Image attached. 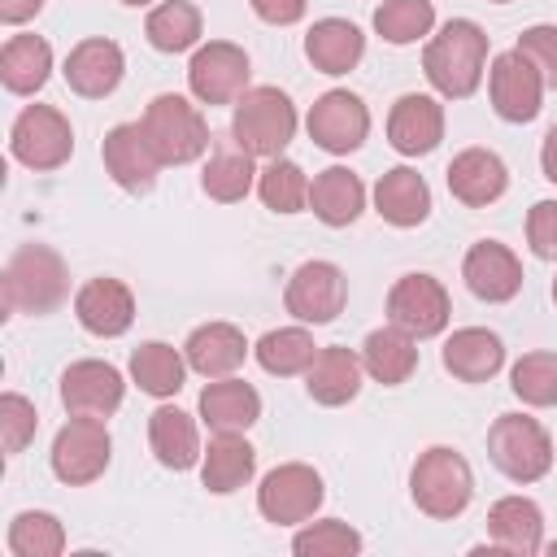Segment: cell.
<instances>
[{
	"instance_id": "cell-1",
	"label": "cell",
	"mask_w": 557,
	"mask_h": 557,
	"mask_svg": "<svg viewBox=\"0 0 557 557\" xmlns=\"http://www.w3.org/2000/svg\"><path fill=\"white\" fill-rule=\"evenodd\" d=\"M487 65V30L470 17H453L440 26V35L426 39L422 74L444 100H466L479 91Z\"/></svg>"
},
{
	"instance_id": "cell-2",
	"label": "cell",
	"mask_w": 557,
	"mask_h": 557,
	"mask_svg": "<svg viewBox=\"0 0 557 557\" xmlns=\"http://www.w3.org/2000/svg\"><path fill=\"white\" fill-rule=\"evenodd\" d=\"M70 296V270L57 248L48 244H22L4 261V305L9 313H30L44 318L61 309Z\"/></svg>"
},
{
	"instance_id": "cell-3",
	"label": "cell",
	"mask_w": 557,
	"mask_h": 557,
	"mask_svg": "<svg viewBox=\"0 0 557 557\" xmlns=\"http://www.w3.org/2000/svg\"><path fill=\"white\" fill-rule=\"evenodd\" d=\"M409 496L426 518L448 522V518L466 513V505L474 496V470L457 448L435 444V448L418 453V461L409 470Z\"/></svg>"
},
{
	"instance_id": "cell-4",
	"label": "cell",
	"mask_w": 557,
	"mask_h": 557,
	"mask_svg": "<svg viewBox=\"0 0 557 557\" xmlns=\"http://www.w3.org/2000/svg\"><path fill=\"white\" fill-rule=\"evenodd\" d=\"M296 135V104L278 87H248L231 113V139L252 157H283Z\"/></svg>"
},
{
	"instance_id": "cell-5",
	"label": "cell",
	"mask_w": 557,
	"mask_h": 557,
	"mask_svg": "<svg viewBox=\"0 0 557 557\" xmlns=\"http://www.w3.org/2000/svg\"><path fill=\"white\" fill-rule=\"evenodd\" d=\"M139 126L161 165H187L209 152V122L187 96H174V91L152 96Z\"/></svg>"
},
{
	"instance_id": "cell-6",
	"label": "cell",
	"mask_w": 557,
	"mask_h": 557,
	"mask_svg": "<svg viewBox=\"0 0 557 557\" xmlns=\"http://www.w3.org/2000/svg\"><path fill=\"white\" fill-rule=\"evenodd\" d=\"M487 457L509 483H540L553 470V435L531 413H500L487 431Z\"/></svg>"
},
{
	"instance_id": "cell-7",
	"label": "cell",
	"mask_w": 557,
	"mask_h": 557,
	"mask_svg": "<svg viewBox=\"0 0 557 557\" xmlns=\"http://www.w3.org/2000/svg\"><path fill=\"white\" fill-rule=\"evenodd\" d=\"M109 457H113V440H109L104 418H78V413H70V422L52 435V453H48L52 474L65 487L96 483L109 470Z\"/></svg>"
},
{
	"instance_id": "cell-8",
	"label": "cell",
	"mask_w": 557,
	"mask_h": 557,
	"mask_svg": "<svg viewBox=\"0 0 557 557\" xmlns=\"http://www.w3.org/2000/svg\"><path fill=\"white\" fill-rule=\"evenodd\" d=\"M9 152L13 161H22L26 170H61L74 152V131H70V117L52 104H26L17 117H13V131H9Z\"/></svg>"
},
{
	"instance_id": "cell-9",
	"label": "cell",
	"mask_w": 557,
	"mask_h": 557,
	"mask_svg": "<svg viewBox=\"0 0 557 557\" xmlns=\"http://www.w3.org/2000/svg\"><path fill=\"white\" fill-rule=\"evenodd\" d=\"M326 487H322V474L305 461H283L274 466L261 487H257V509L265 522L274 527H296V522H309L322 505Z\"/></svg>"
},
{
	"instance_id": "cell-10",
	"label": "cell",
	"mask_w": 557,
	"mask_h": 557,
	"mask_svg": "<svg viewBox=\"0 0 557 557\" xmlns=\"http://www.w3.org/2000/svg\"><path fill=\"white\" fill-rule=\"evenodd\" d=\"M248 52L231 39H209L187 61V87L200 104H235L248 91Z\"/></svg>"
},
{
	"instance_id": "cell-11",
	"label": "cell",
	"mask_w": 557,
	"mask_h": 557,
	"mask_svg": "<svg viewBox=\"0 0 557 557\" xmlns=\"http://www.w3.org/2000/svg\"><path fill=\"white\" fill-rule=\"evenodd\" d=\"M305 126H309V139H313L322 152L348 157V152H357V148L366 144V135H370V109H366V100H361L357 91L331 87V91H322V96L309 104Z\"/></svg>"
},
{
	"instance_id": "cell-12",
	"label": "cell",
	"mask_w": 557,
	"mask_h": 557,
	"mask_svg": "<svg viewBox=\"0 0 557 557\" xmlns=\"http://www.w3.org/2000/svg\"><path fill=\"white\" fill-rule=\"evenodd\" d=\"M448 318H453V300L435 274L413 270V274H400L392 283V292H387V322L392 326L409 331L413 339H431L448 326Z\"/></svg>"
},
{
	"instance_id": "cell-13",
	"label": "cell",
	"mask_w": 557,
	"mask_h": 557,
	"mask_svg": "<svg viewBox=\"0 0 557 557\" xmlns=\"http://www.w3.org/2000/svg\"><path fill=\"white\" fill-rule=\"evenodd\" d=\"M348 300V278L335 261H300L283 287V305L296 322H309V326H326L339 318Z\"/></svg>"
},
{
	"instance_id": "cell-14",
	"label": "cell",
	"mask_w": 557,
	"mask_h": 557,
	"mask_svg": "<svg viewBox=\"0 0 557 557\" xmlns=\"http://www.w3.org/2000/svg\"><path fill=\"white\" fill-rule=\"evenodd\" d=\"M487 96H492V109H496L500 122L522 126V122H535L540 109H544V78L518 48H509V52L492 57Z\"/></svg>"
},
{
	"instance_id": "cell-15",
	"label": "cell",
	"mask_w": 557,
	"mask_h": 557,
	"mask_svg": "<svg viewBox=\"0 0 557 557\" xmlns=\"http://www.w3.org/2000/svg\"><path fill=\"white\" fill-rule=\"evenodd\" d=\"M122 396H126V379L109 361L83 357L61 374V405L78 418H109L122 409Z\"/></svg>"
},
{
	"instance_id": "cell-16",
	"label": "cell",
	"mask_w": 557,
	"mask_h": 557,
	"mask_svg": "<svg viewBox=\"0 0 557 557\" xmlns=\"http://www.w3.org/2000/svg\"><path fill=\"white\" fill-rule=\"evenodd\" d=\"M100 161H104L109 178L122 191H131V196H144V191L157 187L161 161H157V152H152V144H148V135H144L139 122H117L104 135V144H100Z\"/></svg>"
},
{
	"instance_id": "cell-17",
	"label": "cell",
	"mask_w": 557,
	"mask_h": 557,
	"mask_svg": "<svg viewBox=\"0 0 557 557\" xmlns=\"http://www.w3.org/2000/svg\"><path fill=\"white\" fill-rule=\"evenodd\" d=\"M461 278H466V287H470L479 300L505 305V300H513V296L522 292V261H518V252H513L509 244H500V239H479V244H470L466 257H461Z\"/></svg>"
},
{
	"instance_id": "cell-18",
	"label": "cell",
	"mask_w": 557,
	"mask_h": 557,
	"mask_svg": "<svg viewBox=\"0 0 557 557\" xmlns=\"http://www.w3.org/2000/svg\"><path fill=\"white\" fill-rule=\"evenodd\" d=\"M487 535H492V544H479L474 553L535 557V553H544V513L531 496H500L487 509Z\"/></svg>"
},
{
	"instance_id": "cell-19",
	"label": "cell",
	"mask_w": 557,
	"mask_h": 557,
	"mask_svg": "<svg viewBox=\"0 0 557 557\" xmlns=\"http://www.w3.org/2000/svg\"><path fill=\"white\" fill-rule=\"evenodd\" d=\"M74 318L83 322V331H91L100 339H117L135 322V296L122 278L96 274L74 292Z\"/></svg>"
},
{
	"instance_id": "cell-20",
	"label": "cell",
	"mask_w": 557,
	"mask_h": 557,
	"mask_svg": "<svg viewBox=\"0 0 557 557\" xmlns=\"http://www.w3.org/2000/svg\"><path fill=\"white\" fill-rule=\"evenodd\" d=\"M61 74H65V83H70L74 96H83V100H104L109 91H117V83H122V74H126V57H122V48H117L113 39H104V35L78 39V44L70 48Z\"/></svg>"
},
{
	"instance_id": "cell-21",
	"label": "cell",
	"mask_w": 557,
	"mask_h": 557,
	"mask_svg": "<svg viewBox=\"0 0 557 557\" xmlns=\"http://www.w3.org/2000/svg\"><path fill=\"white\" fill-rule=\"evenodd\" d=\"M444 139V104L422 91H405L387 113V144L400 157H426Z\"/></svg>"
},
{
	"instance_id": "cell-22",
	"label": "cell",
	"mask_w": 557,
	"mask_h": 557,
	"mask_svg": "<svg viewBox=\"0 0 557 557\" xmlns=\"http://www.w3.org/2000/svg\"><path fill=\"white\" fill-rule=\"evenodd\" d=\"M505 187H509V170L492 148H466L448 165V191H453V200H461L470 209L500 200Z\"/></svg>"
},
{
	"instance_id": "cell-23",
	"label": "cell",
	"mask_w": 557,
	"mask_h": 557,
	"mask_svg": "<svg viewBox=\"0 0 557 557\" xmlns=\"http://www.w3.org/2000/svg\"><path fill=\"white\" fill-rule=\"evenodd\" d=\"M374 213L396 226V231H409V226H422L426 213H431V187L418 170L409 165H396L387 174H379L374 183Z\"/></svg>"
},
{
	"instance_id": "cell-24",
	"label": "cell",
	"mask_w": 557,
	"mask_h": 557,
	"mask_svg": "<svg viewBox=\"0 0 557 557\" xmlns=\"http://www.w3.org/2000/svg\"><path fill=\"white\" fill-rule=\"evenodd\" d=\"M183 357H187V366H191L196 374H205V379H226V374H235V370L244 366L248 339H244V331H239L235 322H205V326H196V331L187 335Z\"/></svg>"
},
{
	"instance_id": "cell-25",
	"label": "cell",
	"mask_w": 557,
	"mask_h": 557,
	"mask_svg": "<svg viewBox=\"0 0 557 557\" xmlns=\"http://www.w3.org/2000/svg\"><path fill=\"white\" fill-rule=\"evenodd\" d=\"M361 374H366L361 357L344 344H331V348H318V357L309 361L305 392H309V400L335 409V405H348L361 392Z\"/></svg>"
},
{
	"instance_id": "cell-26",
	"label": "cell",
	"mask_w": 557,
	"mask_h": 557,
	"mask_svg": "<svg viewBox=\"0 0 557 557\" xmlns=\"http://www.w3.org/2000/svg\"><path fill=\"white\" fill-rule=\"evenodd\" d=\"M309 209L322 226H352L366 209V183L348 165H326L309 183Z\"/></svg>"
},
{
	"instance_id": "cell-27",
	"label": "cell",
	"mask_w": 557,
	"mask_h": 557,
	"mask_svg": "<svg viewBox=\"0 0 557 557\" xmlns=\"http://www.w3.org/2000/svg\"><path fill=\"white\" fill-rule=\"evenodd\" d=\"M505 366V344L487 326H461L444 339V370L461 383H487Z\"/></svg>"
},
{
	"instance_id": "cell-28",
	"label": "cell",
	"mask_w": 557,
	"mask_h": 557,
	"mask_svg": "<svg viewBox=\"0 0 557 557\" xmlns=\"http://www.w3.org/2000/svg\"><path fill=\"white\" fill-rule=\"evenodd\" d=\"M196 413H200V422H205L213 435H218V431H248V426L261 418V396H257L252 383L226 374V379H213V383L200 392Z\"/></svg>"
},
{
	"instance_id": "cell-29",
	"label": "cell",
	"mask_w": 557,
	"mask_h": 557,
	"mask_svg": "<svg viewBox=\"0 0 557 557\" xmlns=\"http://www.w3.org/2000/svg\"><path fill=\"white\" fill-rule=\"evenodd\" d=\"M148 448L165 470H191L200 466V431L196 418L183 413L178 405H161L148 413Z\"/></svg>"
},
{
	"instance_id": "cell-30",
	"label": "cell",
	"mask_w": 557,
	"mask_h": 557,
	"mask_svg": "<svg viewBox=\"0 0 557 557\" xmlns=\"http://www.w3.org/2000/svg\"><path fill=\"white\" fill-rule=\"evenodd\" d=\"M257 470V448L244 440V431H218L200 457V483L213 496L239 492Z\"/></svg>"
},
{
	"instance_id": "cell-31",
	"label": "cell",
	"mask_w": 557,
	"mask_h": 557,
	"mask_svg": "<svg viewBox=\"0 0 557 557\" xmlns=\"http://www.w3.org/2000/svg\"><path fill=\"white\" fill-rule=\"evenodd\" d=\"M305 57L318 74H348L366 57V35L348 17H322L305 35Z\"/></svg>"
},
{
	"instance_id": "cell-32",
	"label": "cell",
	"mask_w": 557,
	"mask_h": 557,
	"mask_svg": "<svg viewBox=\"0 0 557 557\" xmlns=\"http://www.w3.org/2000/svg\"><path fill=\"white\" fill-rule=\"evenodd\" d=\"M361 366H366V374L374 383L400 387L418 370V339L409 331H400V326H379L361 344Z\"/></svg>"
},
{
	"instance_id": "cell-33",
	"label": "cell",
	"mask_w": 557,
	"mask_h": 557,
	"mask_svg": "<svg viewBox=\"0 0 557 557\" xmlns=\"http://www.w3.org/2000/svg\"><path fill=\"white\" fill-rule=\"evenodd\" d=\"M52 74V48L44 35H9L0 48V83L13 96H35Z\"/></svg>"
},
{
	"instance_id": "cell-34",
	"label": "cell",
	"mask_w": 557,
	"mask_h": 557,
	"mask_svg": "<svg viewBox=\"0 0 557 557\" xmlns=\"http://www.w3.org/2000/svg\"><path fill=\"white\" fill-rule=\"evenodd\" d=\"M131 379L139 392L165 400V396H178L183 392V379H187V357L174 348V344H161V339H144L135 352H131Z\"/></svg>"
},
{
	"instance_id": "cell-35",
	"label": "cell",
	"mask_w": 557,
	"mask_h": 557,
	"mask_svg": "<svg viewBox=\"0 0 557 557\" xmlns=\"http://www.w3.org/2000/svg\"><path fill=\"white\" fill-rule=\"evenodd\" d=\"M252 161H257V157L244 152L239 144H235V148H213L209 161H205V174H200L205 196L218 200V205H235V200H244V196L252 191L257 174H261Z\"/></svg>"
},
{
	"instance_id": "cell-36",
	"label": "cell",
	"mask_w": 557,
	"mask_h": 557,
	"mask_svg": "<svg viewBox=\"0 0 557 557\" xmlns=\"http://www.w3.org/2000/svg\"><path fill=\"white\" fill-rule=\"evenodd\" d=\"M200 30H205V22H200V9H196L191 0H161V4L148 13V22H144L148 44H152L157 52H170V57L196 48V44H200Z\"/></svg>"
},
{
	"instance_id": "cell-37",
	"label": "cell",
	"mask_w": 557,
	"mask_h": 557,
	"mask_svg": "<svg viewBox=\"0 0 557 557\" xmlns=\"http://www.w3.org/2000/svg\"><path fill=\"white\" fill-rule=\"evenodd\" d=\"M252 357L265 374H278V379H292V374H305L309 361L318 357V344L305 326H278V331H265L257 344H252Z\"/></svg>"
},
{
	"instance_id": "cell-38",
	"label": "cell",
	"mask_w": 557,
	"mask_h": 557,
	"mask_svg": "<svg viewBox=\"0 0 557 557\" xmlns=\"http://www.w3.org/2000/svg\"><path fill=\"white\" fill-rule=\"evenodd\" d=\"M9 553L13 557H61L65 553V527L48 509H22L9 522Z\"/></svg>"
},
{
	"instance_id": "cell-39",
	"label": "cell",
	"mask_w": 557,
	"mask_h": 557,
	"mask_svg": "<svg viewBox=\"0 0 557 557\" xmlns=\"http://www.w3.org/2000/svg\"><path fill=\"white\" fill-rule=\"evenodd\" d=\"M431 26H435V4L431 0H383L374 9V30L396 48L426 39Z\"/></svg>"
},
{
	"instance_id": "cell-40",
	"label": "cell",
	"mask_w": 557,
	"mask_h": 557,
	"mask_svg": "<svg viewBox=\"0 0 557 557\" xmlns=\"http://www.w3.org/2000/svg\"><path fill=\"white\" fill-rule=\"evenodd\" d=\"M257 196H261V205L274 209V213H300V209L309 205V178H305V170H300L296 161L274 157V161L257 174Z\"/></svg>"
},
{
	"instance_id": "cell-41",
	"label": "cell",
	"mask_w": 557,
	"mask_h": 557,
	"mask_svg": "<svg viewBox=\"0 0 557 557\" xmlns=\"http://www.w3.org/2000/svg\"><path fill=\"white\" fill-rule=\"evenodd\" d=\"M509 387L531 409L557 405V352H522L509 370Z\"/></svg>"
},
{
	"instance_id": "cell-42",
	"label": "cell",
	"mask_w": 557,
	"mask_h": 557,
	"mask_svg": "<svg viewBox=\"0 0 557 557\" xmlns=\"http://www.w3.org/2000/svg\"><path fill=\"white\" fill-rule=\"evenodd\" d=\"M292 553H300V557H357L361 535L339 518H322V522H309L292 535Z\"/></svg>"
},
{
	"instance_id": "cell-43",
	"label": "cell",
	"mask_w": 557,
	"mask_h": 557,
	"mask_svg": "<svg viewBox=\"0 0 557 557\" xmlns=\"http://www.w3.org/2000/svg\"><path fill=\"white\" fill-rule=\"evenodd\" d=\"M39 431V413L26 396L17 392H4L0 396V440H4V457H17Z\"/></svg>"
},
{
	"instance_id": "cell-44",
	"label": "cell",
	"mask_w": 557,
	"mask_h": 557,
	"mask_svg": "<svg viewBox=\"0 0 557 557\" xmlns=\"http://www.w3.org/2000/svg\"><path fill=\"white\" fill-rule=\"evenodd\" d=\"M518 52L540 70L544 87H557V26H548V22L527 26L518 35Z\"/></svg>"
},
{
	"instance_id": "cell-45",
	"label": "cell",
	"mask_w": 557,
	"mask_h": 557,
	"mask_svg": "<svg viewBox=\"0 0 557 557\" xmlns=\"http://www.w3.org/2000/svg\"><path fill=\"white\" fill-rule=\"evenodd\" d=\"M527 244L540 261H557V200H535L527 213Z\"/></svg>"
},
{
	"instance_id": "cell-46",
	"label": "cell",
	"mask_w": 557,
	"mask_h": 557,
	"mask_svg": "<svg viewBox=\"0 0 557 557\" xmlns=\"http://www.w3.org/2000/svg\"><path fill=\"white\" fill-rule=\"evenodd\" d=\"M248 4L270 26H296L305 17V9H309V0H248Z\"/></svg>"
},
{
	"instance_id": "cell-47",
	"label": "cell",
	"mask_w": 557,
	"mask_h": 557,
	"mask_svg": "<svg viewBox=\"0 0 557 557\" xmlns=\"http://www.w3.org/2000/svg\"><path fill=\"white\" fill-rule=\"evenodd\" d=\"M39 9H44V0H0V22L22 26V22H30Z\"/></svg>"
},
{
	"instance_id": "cell-48",
	"label": "cell",
	"mask_w": 557,
	"mask_h": 557,
	"mask_svg": "<svg viewBox=\"0 0 557 557\" xmlns=\"http://www.w3.org/2000/svg\"><path fill=\"white\" fill-rule=\"evenodd\" d=\"M540 170H544L548 183H557V122L548 126V135H544V144H540Z\"/></svg>"
},
{
	"instance_id": "cell-49",
	"label": "cell",
	"mask_w": 557,
	"mask_h": 557,
	"mask_svg": "<svg viewBox=\"0 0 557 557\" xmlns=\"http://www.w3.org/2000/svg\"><path fill=\"white\" fill-rule=\"evenodd\" d=\"M122 4H131V9H144V4H152V0H122Z\"/></svg>"
},
{
	"instance_id": "cell-50",
	"label": "cell",
	"mask_w": 557,
	"mask_h": 557,
	"mask_svg": "<svg viewBox=\"0 0 557 557\" xmlns=\"http://www.w3.org/2000/svg\"><path fill=\"white\" fill-rule=\"evenodd\" d=\"M553 305H557V278H553Z\"/></svg>"
},
{
	"instance_id": "cell-51",
	"label": "cell",
	"mask_w": 557,
	"mask_h": 557,
	"mask_svg": "<svg viewBox=\"0 0 557 557\" xmlns=\"http://www.w3.org/2000/svg\"><path fill=\"white\" fill-rule=\"evenodd\" d=\"M548 553H557V540H553V544H548Z\"/></svg>"
},
{
	"instance_id": "cell-52",
	"label": "cell",
	"mask_w": 557,
	"mask_h": 557,
	"mask_svg": "<svg viewBox=\"0 0 557 557\" xmlns=\"http://www.w3.org/2000/svg\"><path fill=\"white\" fill-rule=\"evenodd\" d=\"M492 4H509V0H492Z\"/></svg>"
}]
</instances>
